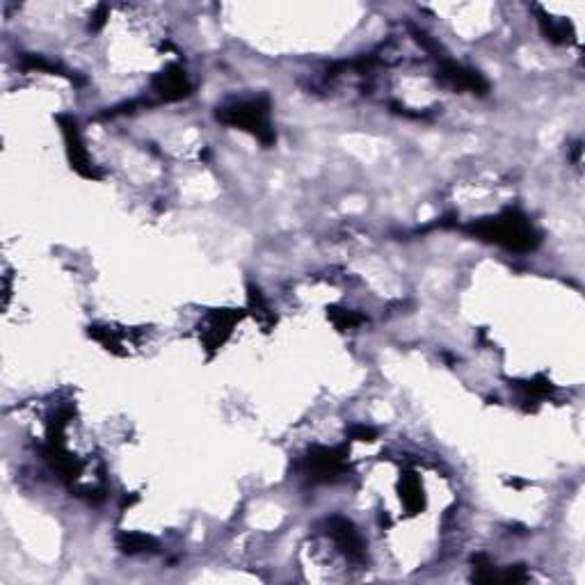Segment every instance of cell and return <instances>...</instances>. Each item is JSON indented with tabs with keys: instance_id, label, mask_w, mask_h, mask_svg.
<instances>
[{
	"instance_id": "cell-2",
	"label": "cell",
	"mask_w": 585,
	"mask_h": 585,
	"mask_svg": "<svg viewBox=\"0 0 585 585\" xmlns=\"http://www.w3.org/2000/svg\"><path fill=\"white\" fill-rule=\"evenodd\" d=\"M224 122L229 124H236L240 128H247V131H252L259 135L261 140H270V124H268V110L261 106L259 101H252V103H238V106L229 108L227 112L222 115Z\"/></svg>"
},
{
	"instance_id": "cell-1",
	"label": "cell",
	"mask_w": 585,
	"mask_h": 585,
	"mask_svg": "<svg viewBox=\"0 0 585 585\" xmlns=\"http://www.w3.org/2000/svg\"><path fill=\"white\" fill-rule=\"evenodd\" d=\"M478 236L492 238L496 243L510 247V250H528L533 247V229L528 227L524 218H519L515 213L503 215V218H496L490 222H483L478 229Z\"/></svg>"
}]
</instances>
